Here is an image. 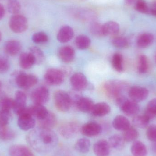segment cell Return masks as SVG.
<instances>
[{
    "label": "cell",
    "mask_w": 156,
    "mask_h": 156,
    "mask_svg": "<svg viewBox=\"0 0 156 156\" xmlns=\"http://www.w3.org/2000/svg\"><path fill=\"white\" fill-rule=\"evenodd\" d=\"M5 14V9L3 5L0 3V20L3 19Z\"/></svg>",
    "instance_id": "48"
},
{
    "label": "cell",
    "mask_w": 156,
    "mask_h": 156,
    "mask_svg": "<svg viewBox=\"0 0 156 156\" xmlns=\"http://www.w3.org/2000/svg\"><path fill=\"white\" fill-rule=\"evenodd\" d=\"M48 89L44 86L36 88L31 94V99L35 104L43 105L46 103L49 99Z\"/></svg>",
    "instance_id": "10"
},
{
    "label": "cell",
    "mask_w": 156,
    "mask_h": 156,
    "mask_svg": "<svg viewBox=\"0 0 156 156\" xmlns=\"http://www.w3.org/2000/svg\"><path fill=\"white\" fill-rule=\"evenodd\" d=\"M29 53L32 55L34 59L35 64L41 65L45 60V56L44 52L37 47H31L29 48Z\"/></svg>",
    "instance_id": "33"
},
{
    "label": "cell",
    "mask_w": 156,
    "mask_h": 156,
    "mask_svg": "<svg viewBox=\"0 0 156 156\" xmlns=\"http://www.w3.org/2000/svg\"><path fill=\"white\" fill-rule=\"evenodd\" d=\"M11 112L9 111L0 110V126H7L11 120Z\"/></svg>",
    "instance_id": "43"
},
{
    "label": "cell",
    "mask_w": 156,
    "mask_h": 156,
    "mask_svg": "<svg viewBox=\"0 0 156 156\" xmlns=\"http://www.w3.org/2000/svg\"><path fill=\"white\" fill-rule=\"evenodd\" d=\"M102 128L98 123L90 122L84 124L81 127L80 132L83 135L88 137H92L98 136L101 133Z\"/></svg>",
    "instance_id": "13"
},
{
    "label": "cell",
    "mask_w": 156,
    "mask_h": 156,
    "mask_svg": "<svg viewBox=\"0 0 156 156\" xmlns=\"http://www.w3.org/2000/svg\"><path fill=\"white\" fill-rule=\"evenodd\" d=\"M80 124L76 122H67L59 126L58 133L66 139L74 138L80 131Z\"/></svg>",
    "instance_id": "7"
},
{
    "label": "cell",
    "mask_w": 156,
    "mask_h": 156,
    "mask_svg": "<svg viewBox=\"0 0 156 156\" xmlns=\"http://www.w3.org/2000/svg\"><path fill=\"white\" fill-rule=\"evenodd\" d=\"M15 136L14 131L7 126H0V139L4 141H9L14 139Z\"/></svg>",
    "instance_id": "32"
},
{
    "label": "cell",
    "mask_w": 156,
    "mask_h": 156,
    "mask_svg": "<svg viewBox=\"0 0 156 156\" xmlns=\"http://www.w3.org/2000/svg\"><path fill=\"white\" fill-rule=\"evenodd\" d=\"M66 77L61 69L50 68L48 69L44 75V80L50 85H59L62 84Z\"/></svg>",
    "instance_id": "8"
},
{
    "label": "cell",
    "mask_w": 156,
    "mask_h": 156,
    "mask_svg": "<svg viewBox=\"0 0 156 156\" xmlns=\"http://www.w3.org/2000/svg\"><path fill=\"white\" fill-rule=\"evenodd\" d=\"M29 113L38 121L44 120L48 115L49 112L43 105L34 104L28 107Z\"/></svg>",
    "instance_id": "16"
},
{
    "label": "cell",
    "mask_w": 156,
    "mask_h": 156,
    "mask_svg": "<svg viewBox=\"0 0 156 156\" xmlns=\"http://www.w3.org/2000/svg\"><path fill=\"white\" fill-rule=\"evenodd\" d=\"M149 59L145 55H140L138 57L136 63V68L138 73L144 74L148 72L149 69Z\"/></svg>",
    "instance_id": "29"
},
{
    "label": "cell",
    "mask_w": 156,
    "mask_h": 156,
    "mask_svg": "<svg viewBox=\"0 0 156 156\" xmlns=\"http://www.w3.org/2000/svg\"><path fill=\"white\" fill-rule=\"evenodd\" d=\"M131 151L133 156H147V150L145 145L140 141H134Z\"/></svg>",
    "instance_id": "27"
},
{
    "label": "cell",
    "mask_w": 156,
    "mask_h": 156,
    "mask_svg": "<svg viewBox=\"0 0 156 156\" xmlns=\"http://www.w3.org/2000/svg\"><path fill=\"white\" fill-rule=\"evenodd\" d=\"M144 114L150 120L156 117V98L152 99L147 104Z\"/></svg>",
    "instance_id": "38"
},
{
    "label": "cell",
    "mask_w": 156,
    "mask_h": 156,
    "mask_svg": "<svg viewBox=\"0 0 156 156\" xmlns=\"http://www.w3.org/2000/svg\"><path fill=\"white\" fill-rule=\"evenodd\" d=\"M32 41L37 44H42L46 43L48 40V36L44 32H38L33 35Z\"/></svg>",
    "instance_id": "42"
},
{
    "label": "cell",
    "mask_w": 156,
    "mask_h": 156,
    "mask_svg": "<svg viewBox=\"0 0 156 156\" xmlns=\"http://www.w3.org/2000/svg\"><path fill=\"white\" fill-rule=\"evenodd\" d=\"M73 28L69 26H65L61 27L57 35V39L61 43L69 42L74 37Z\"/></svg>",
    "instance_id": "21"
},
{
    "label": "cell",
    "mask_w": 156,
    "mask_h": 156,
    "mask_svg": "<svg viewBox=\"0 0 156 156\" xmlns=\"http://www.w3.org/2000/svg\"><path fill=\"white\" fill-rule=\"evenodd\" d=\"M91 147L90 141L86 138L78 139L75 144L76 150L81 154H86L90 151Z\"/></svg>",
    "instance_id": "30"
},
{
    "label": "cell",
    "mask_w": 156,
    "mask_h": 156,
    "mask_svg": "<svg viewBox=\"0 0 156 156\" xmlns=\"http://www.w3.org/2000/svg\"><path fill=\"white\" fill-rule=\"evenodd\" d=\"M152 150L153 153L156 155V142H153L152 146Z\"/></svg>",
    "instance_id": "50"
},
{
    "label": "cell",
    "mask_w": 156,
    "mask_h": 156,
    "mask_svg": "<svg viewBox=\"0 0 156 156\" xmlns=\"http://www.w3.org/2000/svg\"><path fill=\"white\" fill-rule=\"evenodd\" d=\"M54 100L57 109L63 112L69 111L72 105L70 95L65 91H57L54 95Z\"/></svg>",
    "instance_id": "5"
},
{
    "label": "cell",
    "mask_w": 156,
    "mask_h": 156,
    "mask_svg": "<svg viewBox=\"0 0 156 156\" xmlns=\"http://www.w3.org/2000/svg\"><path fill=\"white\" fill-rule=\"evenodd\" d=\"M65 74V76H67V75H69L71 73V69L68 67H64L61 69Z\"/></svg>",
    "instance_id": "49"
},
{
    "label": "cell",
    "mask_w": 156,
    "mask_h": 156,
    "mask_svg": "<svg viewBox=\"0 0 156 156\" xmlns=\"http://www.w3.org/2000/svg\"><path fill=\"white\" fill-rule=\"evenodd\" d=\"M111 149L108 141L104 139L99 140L94 145V153L96 156H109Z\"/></svg>",
    "instance_id": "15"
},
{
    "label": "cell",
    "mask_w": 156,
    "mask_h": 156,
    "mask_svg": "<svg viewBox=\"0 0 156 156\" xmlns=\"http://www.w3.org/2000/svg\"><path fill=\"white\" fill-rule=\"evenodd\" d=\"M27 140L35 150L39 153H46L57 146L58 137L52 129L39 127L29 133Z\"/></svg>",
    "instance_id": "1"
},
{
    "label": "cell",
    "mask_w": 156,
    "mask_h": 156,
    "mask_svg": "<svg viewBox=\"0 0 156 156\" xmlns=\"http://www.w3.org/2000/svg\"><path fill=\"white\" fill-rule=\"evenodd\" d=\"M112 65L115 70L122 72L124 70L123 57L121 54L115 53L112 58Z\"/></svg>",
    "instance_id": "34"
},
{
    "label": "cell",
    "mask_w": 156,
    "mask_h": 156,
    "mask_svg": "<svg viewBox=\"0 0 156 156\" xmlns=\"http://www.w3.org/2000/svg\"><path fill=\"white\" fill-rule=\"evenodd\" d=\"M10 67V62L8 59L4 57L0 56V74L6 73Z\"/></svg>",
    "instance_id": "46"
},
{
    "label": "cell",
    "mask_w": 156,
    "mask_h": 156,
    "mask_svg": "<svg viewBox=\"0 0 156 156\" xmlns=\"http://www.w3.org/2000/svg\"><path fill=\"white\" fill-rule=\"evenodd\" d=\"M154 39V36L151 33H144L137 38L136 45L139 48H147L152 44Z\"/></svg>",
    "instance_id": "24"
},
{
    "label": "cell",
    "mask_w": 156,
    "mask_h": 156,
    "mask_svg": "<svg viewBox=\"0 0 156 156\" xmlns=\"http://www.w3.org/2000/svg\"><path fill=\"white\" fill-rule=\"evenodd\" d=\"M112 125L115 130L124 132L131 126V123L126 117L123 115H119L114 119Z\"/></svg>",
    "instance_id": "23"
},
{
    "label": "cell",
    "mask_w": 156,
    "mask_h": 156,
    "mask_svg": "<svg viewBox=\"0 0 156 156\" xmlns=\"http://www.w3.org/2000/svg\"><path fill=\"white\" fill-rule=\"evenodd\" d=\"M14 105V112L18 116L25 113L28 112V107L26 106L27 102V96L22 91L18 90L15 94Z\"/></svg>",
    "instance_id": "9"
},
{
    "label": "cell",
    "mask_w": 156,
    "mask_h": 156,
    "mask_svg": "<svg viewBox=\"0 0 156 156\" xmlns=\"http://www.w3.org/2000/svg\"><path fill=\"white\" fill-rule=\"evenodd\" d=\"M129 89L128 83L120 80L108 81L103 85L104 91L105 94L109 98L114 100L124 95V93Z\"/></svg>",
    "instance_id": "2"
},
{
    "label": "cell",
    "mask_w": 156,
    "mask_h": 156,
    "mask_svg": "<svg viewBox=\"0 0 156 156\" xmlns=\"http://www.w3.org/2000/svg\"><path fill=\"white\" fill-rule=\"evenodd\" d=\"M22 44L19 41L16 40H10L6 41L4 46V50L8 55H17L21 51Z\"/></svg>",
    "instance_id": "19"
},
{
    "label": "cell",
    "mask_w": 156,
    "mask_h": 156,
    "mask_svg": "<svg viewBox=\"0 0 156 156\" xmlns=\"http://www.w3.org/2000/svg\"><path fill=\"white\" fill-rule=\"evenodd\" d=\"M90 30L92 35L97 37L103 36L102 25L96 22H94L91 24Z\"/></svg>",
    "instance_id": "44"
},
{
    "label": "cell",
    "mask_w": 156,
    "mask_h": 156,
    "mask_svg": "<svg viewBox=\"0 0 156 156\" xmlns=\"http://www.w3.org/2000/svg\"><path fill=\"white\" fill-rule=\"evenodd\" d=\"M134 1V0H125L126 3V4L128 5L132 4Z\"/></svg>",
    "instance_id": "52"
},
{
    "label": "cell",
    "mask_w": 156,
    "mask_h": 156,
    "mask_svg": "<svg viewBox=\"0 0 156 156\" xmlns=\"http://www.w3.org/2000/svg\"><path fill=\"white\" fill-rule=\"evenodd\" d=\"M58 55L59 58L64 63H71L75 58V51L72 47L65 46L59 48Z\"/></svg>",
    "instance_id": "17"
},
{
    "label": "cell",
    "mask_w": 156,
    "mask_h": 156,
    "mask_svg": "<svg viewBox=\"0 0 156 156\" xmlns=\"http://www.w3.org/2000/svg\"><path fill=\"white\" fill-rule=\"evenodd\" d=\"M2 34L1 33V31H0V42H1V40H2Z\"/></svg>",
    "instance_id": "53"
},
{
    "label": "cell",
    "mask_w": 156,
    "mask_h": 156,
    "mask_svg": "<svg viewBox=\"0 0 156 156\" xmlns=\"http://www.w3.org/2000/svg\"><path fill=\"white\" fill-rule=\"evenodd\" d=\"M20 66L23 69H28L35 64L34 59L30 53H23L20 55L19 58Z\"/></svg>",
    "instance_id": "25"
},
{
    "label": "cell",
    "mask_w": 156,
    "mask_h": 156,
    "mask_svg": "<svg viewBox=\"0 0 156 156\" xmlns=\"http://www.w3.org/2000/svg\"><path fill=\"white\" fill-rule=\"evenodd\" d=\"M155 61L156 63V54L155 55Z\"/></svg>",
    "instance_id": "55"
},
{
    "label": "cell",
    "mask_w": 156,
    "mask_h": 156,
    "mask_svg": "<svg viewBox=\"0 0 156 156\" xmlns=\"http://www.w3.org/2000/svg\"><path fill=\"white\" fill-rule=\"evenodd\" d=\"M111 112L110 105L105 102H100L94 104L90 113L94 116L102 117L108 115Z\"/></svg>",
    "instance_id": "22"
},
{
    "label": "cell",
    "mask_w": 156,
    "mask_h": 156,
    "mask_svg": "<svg viewBox=\"0 0 156 156\" xmlns=\"http://www.w3.org/2000/svg\"><path fill=\"white\" fill-rule=\"evenodd\" d=\"M120 30L119 25L113 21L106 22L102 25L103 36H112L117 34Z\"/></svg>",
    "instance_id": "26"
},
{
    "label": "cell",
    "mask_w": 156,
    "mask_h": 156,
    "mask_svg": "<svg viewBox=\"0 0 156 156\" xmlns=\"http://www.w3.org/2000/svg\"><path fill=\"white\" fill-rule=\"evenodd\" d=\"M0 1H2V0H0Z\"/></svg>",
    "instance_id": "56"
},
{
    "label": "cell",
    "mask_w": 156,
    "mask_h": 156,
    "mask_svg": "<svg viewBox=\"0 0 156 156\" xmlns=\"http://www.w3.org/2000/svg\"><path fill=\"white\" fill-rule=\"evenodd\" d=\"M2 83H1V81H0V92H1V90H2Z\"/></svg>",
    "instance_id": "54"
},
{
    "label": "cell",
    "mask_w": 156,
    "mask_h": 156,
    "mask_svg": "<svg viewBox=\"0 0 156 156\" xmlns=\"http://www.w3.org/2000/svg\"><path fill=\"white\" fill-rule=\"evenodd\" d=\"M39 127L52 129L56 124L57 118L55 114L49 112L48 115L44 120L38 121Z\"/></svg>",
    "instance_id": "31"
},
{
    "label": "cell",
    "mask_w": 156,
    "mask_h": 156,
    "mask_svg": "<svg viewBox=\"0 0 156 156\" xmlns=\"http://www.w3.org/2000/svg\"><path fill=\"white\" fill-rule=\"evenodd\" d=\"M115 101L116 105L127 116H134L139 112L140 107L138 103L129 100L125 95L120 96Z\"/></svg>",
    "instance_id": "3"
},
{
    "label": "cell",
    "mask_w": 156,
    "mask_h": 156,
    "mask_svg": "<svg viewBox=\"0 0 156 156\" xmlns=\"http://www.w3.org/2000/svg\"><path fill=\"white\" fill-rule=\"evenodd\" d=\"M150 120L145 115H136L133 119V123L135 126L140 128L147 127Z\"/></svg>",
    "instance_id": "37"
},
{
    "label": "cell",
    "mask_w": 156,
    "mask_h": 156,
    "mask_svg": "<svg viewBox=\"0 0 156 156\" xmlns=\"http://www.w3.org/2000/svg\"><path fill=\"white\" fill-rule=\"evenodd\" d=\"M149 95L148 90L140 86H133L129 88L128 95L131 100L140 102L147 99Z\"/></svg>",
    "instance_id": "12"
},
{
    "label": "cell",
    "mask_w": 156,
    "mask_h": 156,
    "mask_svg": "<svg viewBox=\"0 0 156 156\" xmlns=\"http://www.w3.org/2000/svg\"><path fill=\"white\" fill-rule=\"evenodd\" d=\"M136 11L142 13H149V9L144 0H137L135 4Z\"/></svg>",
    "instance_id": "45"
},
{
    "label": "cell",
    "mask_w": 156,
    "mask_h": 156,
    "mask_svg": "<svg viewBox=\"0 0 156 156\" xmlns=\"http://www.w3.org/2000/svg\"><path fill=\"white\" fill-rule=\"evenodd\" d=\"M139 136V133L134 127L130 126L127 130L124 131L122 137L125 142H132L136 141Z\"/></svg>",
    "instance_id": "36"
},
{
    "label": "cell",
    "mask_w": 156,
    "mask_h": 156,
    "mask_svg": "<svg viewBox=\"0 0 156 156\" xmlns=\"http://www.w3.org/2000/svg\"><path fill=\"white\" fill-rule=\"evenodd\" d=\"M147 136L151 142L156 141V125H152L147 128L146 133Z\"/></svg>",
    "instance_id": "47"
},
{
    "label": "cell",
    "mask_w": 156,
    "mask_h": 156,
    "mask_svg": "<svg viewBox=\"0 0 156 156\" xmlns=\"http://www.w3.org/2000/svg\"><path fill=\"white\" fill-rule=\"evenodd\" d=\"M14 100L9 97H4L0 101V107L2 110L10 112L13 108Z\"/></svg>",
    "instance_id": "41"
},
{
    "label": "cell",
    "mask_w": 156,
    "mask_h": 156,
    "mask_svg": "<svg viewBox=\"0 0 156 156\" xmlns=\"http://www.w3.org/2000/svg\"><path fill=\"white\" fill-rule=\"evenodd\" d=\"M72 88L76 91L84 90L89 87L88 80L83 73L78 72L72 75L70 79Z\"/></svg>",
    "instance_id": "11"
},
{
    "label": "cell",
    "mask_w": 156,
    "mask_h": 156,
    "mask_svg": "<svg viewBox=\"0 0 156 156\" xmlns=\"http://www.w3.org/2000/svg\"><path fill=\"white\" fill-rule=\"evenodd\" d=\"M110 147L114 150L120 151L122 150L125 146V141L122 136L119 135H114L109 138L108 140Z\"/></svg>",
    "instance_id": "28"
},
{
    "label": "cell",
    "mask_w": 156,
    "mask_h": 156,
    "mask_svg": "<svg viewBox=\"0 0 156 156\" xmlns=\"http://www.w3.org/2000/svg\"><path fill=\"white\" fill-rule=\"evenodd\" d=\"M112 44L116 48L123 49L128 47L129 42L128 39L123 37L118 36L114 37L112 40Z\"/></svg>",
    "instance_id": "39"
},
{
    "label": "cell",
    "mask_w": 156,
    "mask_h": 156,
    "mask_svg": "<svg viewBox=\"0 0 156 156\" xmlns=\"http://www.w3.org/2000/svg\"><path fill=\"white\" fill-rule=\"evenodd\" d=\"M10 156H34L32 150L23 145H14L9 149Z\"/></svg>",
    "instance_id": "18"
},
{
    "label": "cell",
    "mask_w": 156,
    "mask_h": 156,
    "mask_svg": "<svg viewBox=\"0 0 156 156\" xmlns=\"http://www.w3.org/2000/svg\"><path fill=\"white\" fill-rule=\"evenodd\" d=\"M13 78L16 85L21 89H27L32 88L38 82V78L32 74H27L22 71L14 73Z\"/></svg>",
    "instance_id": "4"
},
{
    "label": "cell",
    "mask_w": 156,
    "mask_h": 156,
    "mask_svg": "<svg viewBox=\"0 0 156 156\" xmlns=\"http://www.w3.org/2000/svg\"><path fill=\"white\" fill-rule=\"evenodd\" d=\"M9 26L14 33L21 34L28 28V21L25 16L21 15H13L9 20Z\"/></svg>",
    "instance_id": "6"
},
{
    "label": "cell",
    "mask_w": 156,
    "mask_h": 156,
    "mask_svg": "<svg viewBox=\"0 0 156 156\" xmlns=\"http://www.w3.org/2000/svg\"><path fill=\"white\" fill-rule=\"evenodd\" d=\"M91 44V40L87 36L80 35L76 39V45L78 49L83 50L89 48Z\"/></svg>",
    "instance_id": "35"
},
{
    "label": "cell",
    "mask_w": 156,
    "mask_h": 156,
    "mask_svg": "<svg viewBox=\"0 0 156 156\" xmlns=\"http://www.w3.org/2000/svg\"><path fill=\"white\" fill-rule=\"evenodd\" d=\"M94 105L92 100L89 97L81 96L78 99L75 106L81 112L90 113Z\"/></svg>",
    "instance_id": "20"
},
{
    "label": "cell",
    "mask_w": 156,
    "mask_h": 156,
    "mask_svg": "<svg viewBox=\"0 0 156 156\" xmlns=\"http://www.w3.org/2000/svg\"><path fill=\"white\" fill-rule=\"evenodd\" d=\"M7 10L10 13L12 14H18L21 6L18 0H8L7 4Z\"/></svg>",
    "instance_id": "40"
},
{
    "label": "cell",
    "mask_w": 156,
    "mask_h": 156,
    "mask_svg": "<svg viewBox=\"0 0 156 156\" xmlns=\"http://www.w3.org/2000/svg\"><path fill=\"white\" fill-rule=\"evenodd\" d=\"M149 13L153 15V16H156V9L151 8L149 9Z\"/></svg>",
    "instance_id": "51"
},
{
    "label": "cell",
    "mask_w": 156,
    "mask_h": 156,
    "mask_svg": "<svg viewBox=\"0 0 156 156\" xmlns=\"http://www.w3.org/2000/svg\"><path fill=\"white\" fill-rule=\"evenodd\" d=\"M17 125L21 130L28 131L34 128L36 125V121L34 116L29 113L26 112L19 115Z\"/></svg>",
    "instance_id": "14"
}]
</instances>
